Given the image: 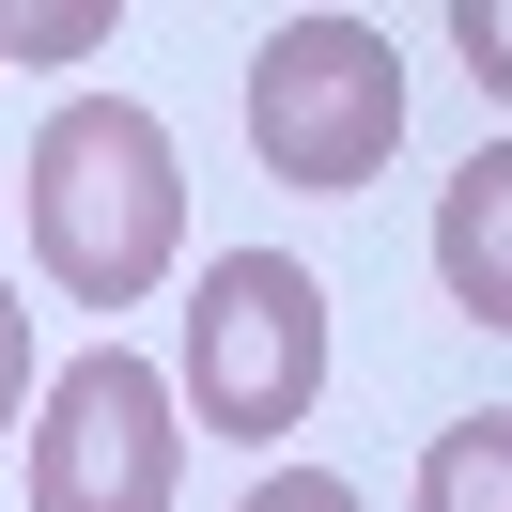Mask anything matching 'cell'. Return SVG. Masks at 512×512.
<instances>
[{
  "mask_svg": "<svg viewBox=\"0 0 512 512\" xmlns=\"http://www.w3.org/2000/svg\"><path fill=\"white\" fill-rule=\"evenodd\" d=\"M16 419H32V295L0 280V435H16Z\"/></svg>",
  "mask_w": 512,
  "mask_h": 512,
  "instance_id": "cell-10",
  "label": "cell"
},
{
  "mask_svg": "<svg viewBox=\"0 0 512 512\" xmlns=\"http://www.w3.org/2000/svg\"><path fill=\"white\" fill-rule=\"evenodd\" d=\"M233 512H357V481H342V466H264Z\"/></svg>",
  "mask_w": 512,
  "mask_h": 512,
  "instance_id": "cell-9",
  "label": "cell"
},
{
  "mask_svg": "<svg viewBox=\"0 0 512 512\" xmlns=\"http://www.w3.org/2000/svg\"><path fill=\"white\" fill-rule=\"evenodd\" d=\"M435 280H450L466 326H512V140H481L435 187Z\"/></svg>",
  "mask_w": 512,
  "mask_h": 512,
  "instance_id": "cell-5",
  "label": "cell"
},
{
  "mask_svg": "<svg viewBox=\"0 0 512 512\" xmlns=\"http://www.w3.org/2000/svg\"><path fill=\"white\" fill-rule=\"evenodd\" d=\"M419 512H512V404L450 419V435L419 450Z\"/></svg>",
  "mask_w": 512,
  "mask_h": 512,
  "instance_id": "cell-6",
  "label": "cell"
},
{
  "mask_svg": "<svg viewBox=\"0 0 512 512\" xmlns=\"http://www.w3.org/2000/svg\"><path fill=\"white\" fill-rule=\"evenodd\" d=\"M326 404V280L295 249H218L187 280V419L233 450L311 435Z\"/></svg>",
  "mask_w": 512,
  "mask_h": 512,
  "instance_id": "cell-2",
  "label": "cell"
},
{
  "mask_svg": "<svg viewBox=\"0 0 512 512\" xmlns=\"http://www.w3.org/2000/svg\"><path fill=\"white\" fill-rule=\"evenodd\" d=\"M109 47V0H32V16H0V63H94Z\"/></svg>",
  "mask_w": 512,
  "mask_h": 512,
  "instance_id": "cell-7",
  "label": "cell"
},
{
  "mask_svg": "<svg viewBox=\"0 0 512 512\" xmlns=\"http://www.w3.org/2000/svg\"><path fill=\"white\" fill-rule=\"evenodd\" d=\"M450 63H466L481 94L512 109V0H466V16H450Z\"/></svg>",
  "mask_w": 512,
  "mask_h": 512,
  "instance_id": "cell-8",
  "label": "cell"
},
{
  "mask_svg": "<svg viewBox=\"0 0 512 512\" xmlns=\"http://www.w3.org/2000/svg\"><path fill=\"white\" fill-rule=\"evenodd\" d=\"M404 140V47L373 16H280L249 47V156L280 171L295 202H342L388 171Z\"/></svg>",
  "mask_w": 512,
  "mask_h": 512,
  "instance_id": "cell-3",
  "label": "cell"
},
{
  "mask_svg": "<svg viewBox=\"0 0 512 512\" xmlns=\"http://www.w3.org/2000/svg\"><path fill=\"white\" fill-rule=\"evenodd\" d=\"M187 497V388L94 342L32 388V512H171Z\"/></svg>",
  "mask_w": 512,
  "mask_h": 512,
  "instance_id": "cell-4",
  "label": "cell"
},
{
  "mask_svg": "<svg viewBox=\"0 0 512 512\" xmlns=\"http://www.w3.org/2000/svg\"><path fill=\"white\" fill-rule=\"evenodd\" d=\"M32 264L78 311H140L187 264V156L140 94H63L32 125Z\"/></svg>",
  "mask_w": 512,
  "mask_h": 512,
  "instance_id": "cell-1",
  "label": "cell"
}]
</instances>
